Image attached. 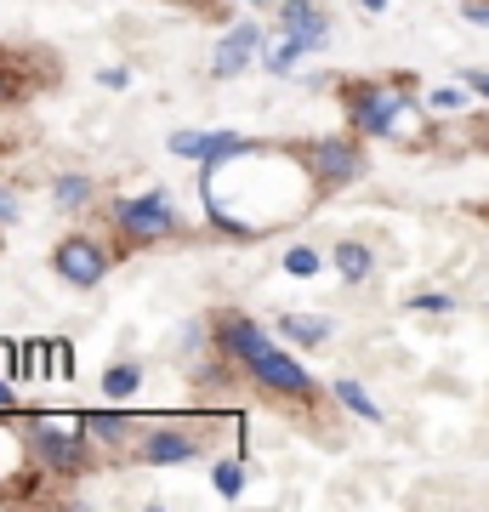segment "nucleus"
Masks as SVG:
<instances>
[{"instance_id":"f257e3e1","label":"nucleus","mask_w":489,"mask_h":512,"mask_svg":"<svg viewBox=\"0 0 489 512\" xmlns=\"http://www.w3.org/2000/svg\"><path fill=\"white\" fill-rule=\"evenodd\" d=\"M228 171L239 177V200H200L205 205V222L217 228L222 239H262L273 234L279 222L290 217H308L319 205V188H313L308 165L296 154V143H251L245 154L222 160Z\"/></svg>"},{"instance_id":"f03ea898","label":"nucleus","mask_w":489,"mask_h":512,"mask_svg":"<svg viewBox=\"0 0 489 512\" xmlns=\"http://www.w3.org/2000/svg\"><path fill=\"white\" fill-rule=\"evenodd\" d=\"M347 126L364 143H399V148H427L433 143V120H427V97L416 92V74H376V80H342L336 86Z\"/></svg>"},{"instance_id":"7ed1b4c3","label":"nucleus","mask_w":489,"mask_h":512,"mask_svg":"<svg viewBox=\"0 0 489 512\" xmlns=\"http://www.w3.org/2000/svg\"><path fill=\"white\" fill-rule=\"evenodd\" d=\"M23 433H29L35 461L52 473V484H80L103 467V444L91 439L86 410L80 416H23Z\"/></svg>"},{"instance_id":"20e7f679","label":"nucleus","mask_w":489,"mask_h":512,"mask_svg":"<svg viewBox=\"0 0 489 512\" xmlns=\"http://www.w3.org/2000/svg\"><path fill=\"white\" fill-rule=\"evenodd\" d=\"M109 234L120 251H154V245L182 239V211L165 188L120 194V200H109Z\"/></svg>"},{"instance_id":"39448f33","label":"nucleus","mask_w":489,"mask_h":512,"mask_svg":"<svg viewBox=\"0 0 489 512\" xmlns=\"http://www.w3.org/2000/svg\"><path fill=\"white\" fill-rule=\"evenodd\" d=\"M296 154H302V165H308L313 188H319V200H336V194H347V188L364 177V165H370V154H364V137L353 126L347 131H325V137H302L296 143Z\"/></svg>"},{"instance_id":"423d86ee","label":"nucleus","mask_w":489,"mask_h":512,"mask_svg":"<svg viewBox=\"0 0 489 512\" xmlns=\"http://www.w3.org/2000/svg\"><path fill=\"white\" fill-rule=\"evenodd\" d=\"M245 382H251L256 393H268L273 404H296V410H308V404H319L330 393V387L313 382V370L302 365L290 348H279V342H273L262 359H251V365H245Z\"/></svg>"},{"instance_id":"0eeeda50","label":"nucleus","mask_w":489,"mask_h":512,"mask_svg":"<svg viewBox=\"0 0 489 512\" xmlns=\"http://www.w3.org/2000/svg\"><path fill=\"white\" fill-rule=\"evenodd\" d=\"M120 245H109V239L86 234V228H74V234H63L52 245V274L69 285V291H97L103 279H109V268L120 262Z\"/></svg>"},{"instance_id":"6e6552de","label":"nucleus","mask_w":489,"mask_h":512,"mask_svg":"<svg viewBox=\"0 0 489 512\" xmlns=\"http://www.w3.org/2000/svg\"><path fill=\"white\" fill-rule=\"evenodd\" d=\"M40 484H52V473L29 450L23 416H0V501H35Z\"/></svg>"},{"instance_id":"1a4fd4ad","label":"nucleus","mask_w":489,"mask_h":512,"mask_svg":"<svg viewBox=\"0 0 489 512\" xmlns=\"http://www.w3.org/2000/svg\"><path fill=\"white\" fill-rule=\"evenodd\" d=\"M205 450V427L194 421H143V433H137V450L131 461H143V467H182V461H194Z\"/></svg>"},{"instance_id":"9d476101","label":"nucleus","mask_w":489,"mask_h":512,"mask_svg":"<svg viewBox=\"0 0 489 512\" xmlns=\"http://www.w3.org/2000/svg\"><path fill=\"white\" fill-rule=\"evenodd\" d=\"M211 348L245 370L251 359H262V353L273 348V330L262 325V319H251V313H239V308H217L211 313Z\"/></svg>"},{"instance_id":"9b49d317","label":"nucleus","mask_w":489,"mask_h":512,"mask_svg":"<svg viewBox=\"0 0 489 512\" xmlns=\"http://www.w3.org/2000/svg\"><path fill=\"white\" fill-rule=\"evenodd\" d=\"M256 137H239V131H222V126H182V131H171L165 137V148L177 154V160H188V165H222V160H234V154H245Z\"/></svg>"},{"instance_id":"f8f14e48","label":"nucleus","mask_w":489,"mask_h":512,"mask_svg":"<svg viewBox=\"0 0 489 512\" xmlns=\"http://www.w3.org/2000/svg\"><path fill=\"white\" fill-rule=\"evenodd\" d=\"M262 46H268V29H262V23H234V29L217 40V52H211V80H239V74L262 57Z\"/></svg>"},{"instance_id":"ddd939ff","label":"nucleus","mask_w":489,"mask_h":512,"mask_svg":"<svg viewBox=\"0 0 489 512\" xmlns=\"http://www.w3.org/2000/svg\"><path fill=\"white\" fill-rule=\"evenodd\" d=\"M273 29H285V35H302L313 52H325L330 40H336V18H330L325 0H279L273 6Z\"/></svg>"},{"instance_id":"4468645a","label":"nucleus","mask_w":489,"mask_h":512,"mask_svg":"<svg viewBox=\"0 0 489 512\" xmlns=\"http://www.w3.org/2000/svg\"><path fill=\"white\" fill-rule=\"evenodd\" d=\"M143 421L148 416H131V410H120V404H103V410H86V427H91V439L103 444V450H114V456H126L137 450V433H143Z\"/></svg>"},{"instance_id":"2eb2a0df","label":"nucleus","mask_w":489,"mask_h":512,"mask_svg":"<svg viewBox=\"0 0 489 512\" xmlns=\"http://www.w3.org/2000/svg\"><path fill=\"white\" fill-rule=\"evenodd\" d=\"M35 63H40L35 52H12V46H0V109H18V103H29V97L40 92L46 74H35Z\"/></svg>"},{"instance_id":"dca6fc26","label":"nucleus","mask_w":489,"mask_h":512,"mask_svg":"<svg viewBox=\"0 0 489 512\" xmlns=\"http://www.w3.org/2000/svg\"><path fill=\"white\" fill-rule=\"evenodd\" d=\"M330 274L342 279V285H370L376 279V251L364 239H336L330 245Z\"/></svg>"},{"instance_id":"f3484780","label":"nucleus","mask_w":489,"mask_h":512,"mask_svg":"<svg viewBox=\"0 0 489 512\" xmlns=\"http://www.w3.org/2000/svg\"><path fill=\"white\" fill-rule=\"evenodd\" d=\"M279 336H285L290 348H330V336H336V325H330L325 313H279Z\"/></svg>"},{"instance_id":"a211bd4d","label":"nucleus","mask_w":489,"mask_h":512,"mask_svg":"<svg viewBox=\"0 0 489 512\" xmlns=\"http://www.w3.org/2000/svg\"><path fill=\"white\" fill-rule=\"evenodd\" d=\"M302 57H313V46H308L302 35H285V29H279V35H273L268 46H262V69H268L273 80H290Z\"/></svg>"},{"instance_id":"6ab92c4d","label":"nucleus","mask_w":489,"mask_h":512,"mask_svg":"<svg viewBox=\"0 0 489 512\" xmlns=\"http://www.w3.org/2000/svg\"><path fill=\"white\" fill-rule=\"evenodd\" d=\"M52 205L57 211H69V217L91 211V205H97V177H86V171H63V177H52Z\"/></svg>"},{"instance_id":"aec40b11","label":"nucleus","mask_w":489,"mask_h":512,"mask_svg":"<svg viewBox=\"0 0 489 512\" xmlns=\"http://www.w3.org/2000/svg\"><path fill=\"white\" fill-rule=\"evenodd\" d=\"M330 399H336V410H347V416L353 421H370V427H381V404L370 399V387L364 382H353V376H336V382H330Z\"/></svg>"},{"instance_id":"412c9836","label":"nucleus","mask_w":489,"mask_h":512,"mask_svg":"<svg viewBox=\"0 0 489 512\" xmlns=\"http://www.w3.org/2000/svg\"><path fill=\"white\" fill-rule=\"evenodd\" d=\"M137 387H143V365H137V359H114V365L103 370V393H109L114 404H126Z\"/></svg>"},{"instance_id":"4be33fe9","label":"nucleus","mask_w":489,"mask_h":512,"mask_svg":"<svg viewBox=\"0 0 489 512\" xmlns=\"http://www.w3.org/2000/svg\"><path fill=\"white\" fill-rule=\"evenodd\" d=\"M279 268H285L290 279H319L330 268V251H313V245H290L285 256H279Z\"/></svg>"},{"instance_id":"5701e85b","label":"nucleus","mask_w":489,"mask_h":512,"mask_svg":"<svg viewBox=\"0 0 489 512\" xmlns=\"http://www.w3.org/2000/svg\"><path fill=\"white\" fill-rule=\"evenodd\" d=\"M211 484H217L222 501H239V495H245V450H239V456L211 461Z\"/></svg>"},{"instance_id":"b1692460","label":"nucleus","mask_w":489,"mask_h":512,"mask_svg":"<svg viewBox=\"0 0 489 512\" xmlns=\"http://www.w3.org/2000/svg\"><path fill=\"white\" fill-rule=\"evenodd\" d=\"M194 353H211V313L177 325V359H194Z\"/></svg>"},{"instance_id":"393cba45","label":"nucleus","mask_w":489,"mask_h":512,"mask_svg":"<svg viewBox=\"0 0 489 512\" xmlns=\"http://www.w3.org/2000/svg\"><path fill=\"white\" fill-rule=\"evenodd\" d=\"M467 103H472L467 86H433L427 92V109H438V114H467Z\"/></svg>"},{"instance_id":"a878e982","label":"nucleus","mask_w":489,"mask_h":512,"mask_svg":"<svg viewBox=\"0 0 489 512\" xmlns=\"http://www.w3.org/2000/svg\"><path fill=\"white\" fill-rule=\"evenodd\" d=\"M404 308H410V313H433V319H444V313H455L461 302H455L450 291H416L410 302H404Z\"/></svg>"},{"instance_id":"bb28decb","label":"nucleus","mask_w":489,"mask_h":512,"mask_svg":"<svg viewBox=\"0 0 489 512\" xmlns=\"http://www.w3.org/2000/svg\"><path fill=\"white\" fill-rule=\"evenodd\" d=\"M46 376H74V342H46Z\"/></svg>"},{"instance_id":"cd10ccee","label":"nucleus","mask_w":489,"mask_h":512,"mask_svg":"<svg viewBox=\"0 0 489 512\" xmlns=\"http://www.w3.org/2000/svg\"><path fill=\"white\" fill-rule=\"evenodd\" d=\"M23 222V194L12 183H0V228H18Z\"/></svg>"},{"instance_id":"c85d7f7f","label":"nucleus","mask_w":489,"mask_h":512,"mask_svg":"<svg viewBox=\"0 0 489 512\" xmlns=\"http://www.w3.org/2000/svg\"><path fill=\"white\" fill-rule=\"evenodd\" d=\"M97 86H109V92H126V86H131V69H126V63H109V69L97 74Z\"/></svg>"},{"instance_id":"c756f323","label":"nucleus","mask_w":489,"mask_h":512,"mask_svg":"<svg viewBox=\"0 0 489 512\" xmlns=\"http://www.w3.org/2000/svg\"><path fill=\"white\" fill-rule=\"evenodd\" d=\"M0 416H23L18 387H12V376H6V370H0Z\"/></svg>"},{"instance_id":"7c9ffc66","label":"nucleus","mask_w":489,"mask_h":512,"mask_svg":"<svg viewBox=\"0 0 489 512\" xmlns=\"http://www.w3.org/2000/svg\"><path fill=\"white\" fill-rule=\"evenodd\" d=\"M461 18H467L472 29H489V0H461Z\"/></svg>"},{"instance_id":"2f4dec72","label":"nucleus","mask_w":489,"mask_h":512,"mask_svg":"<svg viewBox=\"0 0 489 512\" xmlns=\"http://www.w3.org/2000/svg\"><path fill=\"white\" fill-rule=\"evenodd\" d=\"M461 86L472 97H489V69H461Z\"/></svg>"},{"instance_id":"473e14b6","label":"nucleus","mask_w":489,"mask_h":512,"mask_svg":"<svg viewBox=\"0 0 489 512\" xmlns=\"http://www.w3.org/2000/svg\"><path fill=\"white\" fill-rule=\"evenodd\" d=\"M364 12H370V18H387V12H393V0H359Z\"/></svg>"},{"instance_id":"72a5a7b5","label":"nucleus","mask_w":489,"mask_h":512,"mask_svg":"<svg viewBox=\"0 0 489 512\" xmlns=\"http://www.w3.org/2000/svg\"><path fill=\"white\" fill-rule=\"evenodd\" d=\"M251 6H279V0H251Z\"/></svg>"},{"instance_id":"f704fd0d","label":"nucleus","mask_w":489,"mask_h":512,"mask_svg":"<svg viewBox=\"0 0 489 512\" xmlns=\"http://www.w3.org/2000/svg\"><path fill=\"white\" fill-rule=\"evenodd\" d=\"M455 6H461V0H455Z\"/></svg>"},{"instance_id":"c9c22d12","label":"nucleus","mask_w":489,"mask_h":512,"mask_svg":"<svg viewBox=\"0 0 489 512\" xmlns=\"http://www.w3.org/2000/svg\"><path fill=\"white\" fill-rule=\"evenodd\" d=\"M0 234H6V228H0Z\"/></svg>"}]
</instances>
